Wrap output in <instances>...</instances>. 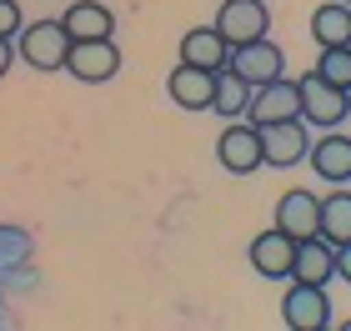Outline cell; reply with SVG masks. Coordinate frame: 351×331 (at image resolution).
Returning a JSON list of instances; mask_svg holds the SVG:
<instances>
[{
    "instance_id": "obj_1",
    "label": "cell",
    "mask_w": 351,
    "mask_h": 331,
    "mask_svg": "<svg viewBox=\"0 0 351 331\" xmlns=\"http://www.w3.org/2000/svg\"><path fill=\"white\" fill-rule=\"evenodd\" d=\"M15 56H21L30 71H40V75L66 71V56H71V36H66V25L51 21V15H45V21L21 25V36H15Z\"/></svg>"
},
{
    "instance_id": "obj_2",
    "label": "cell",
    "mask_w": 351,
    "mask_h": 331,
    "mask_svg": "<svg viewBox=\"0 0 351 331\" xmlns=\"http://www.w3.org/2000/svg\"><path fill=\"white\" fill-rule=\"evenodd\" d=\"M296 101H301V121H306V125H322V131H337V125L351 116V90L322 81L316 71L296 75Z\"/></svg>"
},
{
    "instance_id": "obj_3",
    "label": "cell",
    "mask_w": 351,
    "mask_h": 331,
    "mask_svg": "<svg viewBox=\"0 0 351 331\" xmlns=\"http://www.w3.org/2000/svg\"><path fill=\"white\" fill-rule=\"evenodd\" d=\"M211 25H216V36L236 51V45H251V40L271 36V5L266 0H221Z\"/></svg>"
},
{
    "instance_id": "obj_4",
    "label": "cell",
    "mask_w": 351,
    "mask_h": 331,
    "mask_svg": "<svg viewBox=\"0 0 351 331\" xmlns=\"http://www.w3.org/2000/svg\"><path fill=\"white\" fill-rule=\"evenodd\" d=\"M256 131H261V166L291 171L306 161V151H311L306 121H271V125H256Z\"/></svg>"
},
{
    "instance_id": "obj_5",
    "label": "cell",
    "mask_w": 351,
    "mask_h": 331,
    "mask_svg": "<svg viewBox=\"0 0 351 331\" xmlns=\"http://www.w3.org/2000/svg\"><path fill=\"white\" fill-rule=\"evenodd\" d=\"M66 71H71V81H81V86H106V81H116V71H121V45L116 40H71Z\"/></svg>"
},
{
    "instance_id": "obj_6",
    "label": "cell",
    "mask_w": 351,
    "mask_h": 331,
    "mask_svg": "<svg viewBox=\"0 0 351 331\" xmlns=\"http://www.w3.org/2000/svg\"><path fill=\"white\" fill-rule=\"evenodd\" d=\"M226 71H236L251 90H256V86H271V81H281V75H286V51H281L276 40H251V45H236L231 60H226Z\"/></svg>"
},
{
    "instance_id": "obj_7",
    "label": "cell",
    "mask_w": 351,
    "mask_h": 331,
    "mask_svg": "<svg viewBox=\"0 0 351 331\" xmlns=\"http://www.w3.org/2000/svg\"><path fill=\"white\" fill-rule=\"evenodd\" d=\"M281 321H286V331H322V326H331V296H326V286L291 281V291L281 296Z\"/></svg>"
},
{
    "instance_id": "obj_8",
    "label": "cell",
    "mask_w": 351,
    "mask_h": 331,
    "mask_svg": "<svg viewBox=\"0 0 351 331\" xmlns=\"http://www.w3.org/2000/svg\"><path fill=\"white\" fill-rule=\"evenodd\" d=\"M276 231L291 236V241H311V236H322V196L291 186V191L276 201Z\"/></svg>"
},
{
    "instance_id": "obj_9",
    "label": "cell",
    "mask_w": 351,
    "mask_h": 331,
    "mask_svg": "<svg viewBox=\"0 0 351 331\" xmlns=\"http://www.w3.org/2000/svg\"><path fill=\"white\" fill-rule=\"evenodd\" d=\"M216 161L231 171V176H251L261 171V131L251 121H231L216 140Z\"/></svg>"
},
{
    "instance_id": "obj_10",
    "label": "cell",
    "mask_w": 351,
    "mask_h": 331,
    "mask_svg": "<svg viewBox=\"0 0 351 331\" xmlns=\"http://www.w3.org/2000/svg\"><path fill=\"white\" fill-rule=\"evenodd\" d=\"M176 51H181L176 66H191V71H206V75L226 71V60H231V45L216 36V25H191Z\"/></svg>"
},
{
    "instance_id": "obj_11",
    "label": "cell",
    "mask_w": 351,
    "mask_h": 331,
    "mask_svg": "<svg viewBox=\"0 0 351 331\" xmlns=\"http://www.w3.org/2000/svg\"><path fill=\"white\" fill-rule=\"evenodd\" d=\"M246 116L251 125H271V121H301V101H296V81H271V86H256L246 101Z\"/></svg>"
},
{
    "instance_id": "obj_12",
    "label": "cell",
    "mask_w": 351,
    "mask_h": 331,
    "mask_svg": "<svg viewBox=\"0 0 351 331\" xmlns=\"http://www.w3.org/2000/svg\"><path fill=\"white\" fill-rule=\"evenodd\" d=\"M60 25L71 40H116V10L106 0H71Z\"/></svg>"
},
{
    "instance_id": "obj_13",
    "label": "cell",
    "mask_w": 351,
    "mask_h": 331,
    "mask_svg": "<svg viewBox=\"0 0 351 331\" xmlns=\"http://www.w3.org/2000/svg\"><path fill=\"white\" fill-rule=\"evenodd\" d=\"M246 256H251V271H256V276H266V281H286V276H291L296 241H291V236H281L276 226H271V231H261V236H251Z\"/></svg>"
},
{
    "instance_id": "obj_14",
    "label": "cell",
    "mask_w": 351,
    "mask_h": 331,
    "mask_svg": "<svg viewBox=\"0 0 351 331\" xmlns=\"http://www.w3.org/2000/svg\"><path fill=\"white\" fill-rule=\"evenodd\" d=\"M306 166L322 176L326 186H346L351 181V136L341 131H326L322 140H311V151H306Z\"/></svg>"
},
{
    "instance_id": "obj_15",
    "label": "cell",
    "mask_w": 351,
    "mask_h": 331,
    "mask_svg": "<svg viewBox=\"0 0 351 331\" xmlns=\"http://www.w3.org/2000/svg\"><path fill=\"white\" fill-rule=\"evenodd\" d=\"M337 276V246L326 236H311V241H296L291 256V281H306V286H326Z\"/></svg>"
},
{
    "instance_id": "obj_16",
    "label": "cell",
    "mask_w": 351,
    "mask_h": 331,
    "mask_svg": "<svg viewBox=\"0 0 351 331\" xmlns=\"http://www.w3.org/2000/svg\"><path fill=\"white\" fill-rule=\"evenodd\" d=\"M166 96H171V106H181V110H211V75L191 71V66H171Z\"/></svg>"
},
{
    "instance_id": "obj_17",
    "label": "cell",
    "mask_w": 351,
    "mask_h": 331,
    "mask_svg": "<svg viewBox=\"0 0 351 331\" xmlns=\"http://www.w3.org/2000/svg\"><path fill=\"white\" fill-rule=\"evenodd\" d=\"M311 40H316V51H326V45H351V5H341V0L316 5L311 10Z\"/></svg>"
},
{
    "instance_id": "obj_18",
    "label": "cell",
    "mask_w": 351,
    "mask_h": 331,
    "mask_svg": "<svg viewBox=\"0 0 351 331\" xmlns=\"http://www.w3.org/2000/svg\"><path fill=\"white\" fill-rule=\"evenodd\" d=\"M246 101H251V86L236 71H216L211 75V110L221 121H241L246 116Z\"/></svg>"
},
{
    "instance_id": "obj_19",
    "label": "cell",
    "mask_w": 351,
    "mask_h": 331,
    "mask_svg": "<svg viewBox=\"0 0 351 331\" xmlns=\"http://www.w3.org/2000/svg\"><path fill=\"white\" fill-rule=\"evenodd\" d=\"M322 236L331 246L351 241V191L346 186H331V196H322Z\"/></svg>"
},
{
    "instance_id": "obj_20",
    "label": "cell",
    "mask_w": 351,
    "mask_h": 331,
    "mask_svg": "<svg viewBox=\"0 0 351 331\" xmlns=\"http://www.w3.org/2000/svg\"><path fill=\"white\" fill-rule=\"evenodd\" d=\"M311 71L322 75V81L351 90V45H326V51L316 56V66H311Z\"/></svg>"
},
{
    "instance_id": "obj_21",
    "label": "cell",
    "mask_w": 351,
    "mask_h": 331,
    "mask_svg": "<svg viewBox=\"0 0 351 331\" xmlns=\"http://www.w3.org/2000/svg\"><path fill=\"white\" fill-rule=\"evenodd\" d=\"M21 25H25L21 0H0V40H15V36H21Z\"/></svg>"
},
{
    "instance_id": "obj_22",
    "label": "cell",
    "mask_w": 351,
    "mask_h": 331,
    "mask_svg": "<svg viewBox=\"0 0 351 331\" xmlns=\"http://www.w3.org/2000/svg\"><path fill=\"white\" fill-rule=\"evenodd\" d=\"M337 281H346V286H351V241L337 246Z\"/></svg>"
},
{
    "instance_id": "obj_23",
    "label": "cell",
    "mask_w": 351,
    "mask_h": 331,
    "mask_svg": "<svg viewBox=\"0 0 351 331\" xmlns=\"http://www.w3.org/2000/svg\"><path fill=\"white\" fill-rule=\"evenodd\" d=\"M10 60H15V40H0V81H5V71H10Z\"/></svg>"
},
{
    "instance_id": "obj_24",
    "label": "cell",
    "mask_w": 351,
    "mask_h": 331,
    "mask_svg": "<svg viewBox=\"0 0 351 331\" xmlns=\"http://www.w3.org/2000/svg\"><path fill=\"white\" fill-rule=\"evenodd\" d=\"M337 331H351V321H341V326H337Z\"/></svg>"
},
{
    "instance_id": "obj_25",
    "label": "cell",
    "mask_w": 351,
    "mask_h": 331,
    "mask_svg": "<svg viewBox=\"0 0 351 331\" xmlns=\"http://www.w3.org/2000/svg\"><path fill=\"white\" fill-rule=\"evenodd\" d=\"M341 5H351V0H341Z\"/></svg>"
},
{
    "instance_id": "obj_26",
    "label": "cell",
    "mask_w": 351,
    "mask_h": 331,
    "mask_svg": "<svg viewBox=\"0 0 351 331\" xmlns=\"http://www.w3.org/2000/svg\"><path fill=\"white\" fill-rule=\"evenodd\" d=\"M322 331H331V326H322Z\"/></svg>"
}]
</instances>
